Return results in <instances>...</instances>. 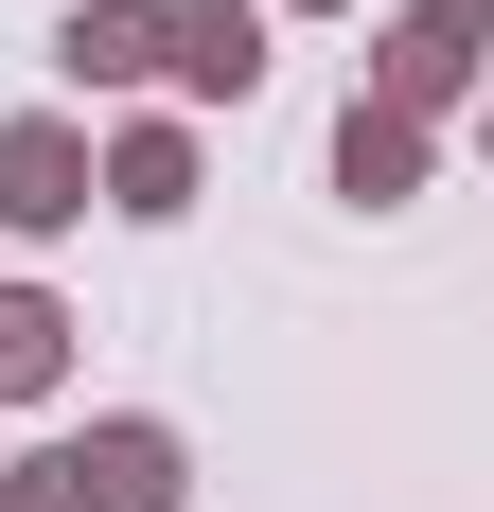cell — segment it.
<instances>
[{
  "instance_id": "obj_1",
  "label": "cell",
  "mask_w": 494,
  "mask_h": 512,
  "mask_svg": "<svg viewBox=\"0 0 494 512\" xmlns=\"http://www.w3.org/2000/svg\"><path fill=\"white\" fill-rule=\"evenodd\" d=\"M0 230H18V248L89 230V124H71V106H18V124H0Z\"/></svg>"
},
{
  "instance_id": "obj_2",
  "label": "cell",
  "mask_w": 494,
  "mask_h": 512,
  "mask_svg": "<svg viewBox=\"0 0 494 512\" xmlns=\"http://www.w3.org/2000/svg\"><path fill=\"white\" fill-rule=\"evenodd\" d=\"M159 71L195 106H247L265 89V0H159Z\"/></svg>"
},
{
  "instance_id": "obj_3",
  "label": "cell",
  "mask_w": 494,
  "mask_h": 512,
  "mask_svg": "<svg viewBox=\"0 0 494 512\" xmlns=\"http://www.w3.org/2000/svg\"><path fill=\"white\" fill-rule=\"evenodd\" d=\"M53 460H71V495H89V512H177V495H195L177 424H71Z\"/></svg>"
},
{
  "instance_id": "obj_4",
  "label": "cell",
  "mask_w": 494,
  "mask_h": 512,
  "mask_svg": "<svg viewBox=\"0 0 494 512\" xmlns=\"http://www.w3.org/2000/svg\"><path fill=\"white\" fill-rule=\"evenodd\" d=\"M353 106H389V124H442V106H477V53H459V36H424V18H389Z\"/></svg>"
},
{
  "instance_id": "obj_5",
  "label": "cell",
  "mask_w": 494,
  "mask_h": 512,
  "mask_svg": "<svg viewBox=\"0 0 494 512\" xmlns=\"http://www.w3.org/2000/svg\"><path fill=\"white\" fill-rule=\"evenodd\" d=\"M53 71H71V89H142L159 71V0H71V18H53Z\"/></svg>"
},
{
  "instance_id": "obj_6",
  "label": "cell",
  "mask_w": 494,
  "mask_h": 512,
  "mask_svg": "<svg viewBox=\"0 0 494 512\" xmlns=\"http://www.w3.org/2000/svg\"><path fill=\"white\" fill-rule=\"evenodd\" d=\"M89 195L142 212V230H159V212H195V124H124V142L89 159Z\"/></svg>"
},
{
  "instance_id": "obj_7",
  "label": "cell",
  "mask_w": 494,
  "mask_h": 512,
  "mask_svg": "<svg viewBox=\"0 0 494 512\" xmlns=\"http://www.w3.org/2000/svg\"><path fill=\"white\" fill-rule=\"evenodd\" d=\"M53 371H71V301L53 283H0V407H36Z\"/></svg>"
},
{
  "instance_id": "obj_8",
  "label": "cell",
  "mask_w": 494,
  "mask_h": 512,
  "mask_svg": "<svg viewBox=\"0 0 494 512\" xmlns=\"http://www.w3.org/2000/svg\"><path fill=\"white\" fill-rule=\"evenodd\" d=\"M336 195H424V124H389V106H336Z\"/></svg>"
},
{
  "instance_id": "obj_9",
  "label": "cell",
  "mask_w": 494,
  "mask_h": 512,
  "mask_svg": "<svg viewBox=\"0 0 494 512\" xmlns=\"http://www.w3.org/2000/svg\"><path fill=\"white\" fill-rule=\"evenodd\" d=\"M0 512H89V495H71V460H0Z\"/></svg>"
},
{
  "instance_id": "obj_10",
  "label": "cell",
  "mask_w": 494,
  "mask_h": 512,
  "mask_svg": "<svg viewBox=\"0 0 494 512\" xmlns=\"http://www.w3.org/2000/svg\"><path fill=\"white\" fill-rule=\"evenodd\" d=\"M424 36H459V53H494V0H406Z\"/></svg>"
},
{
  "instance_id": "obj_11",
  "label": "cell",
  "mask_w": 494,
  "mask_h": 512,
  "mask_svg": "<svg viewBox=\"0 0 494 512\" xmlns=\"http://www.w3.org/2000/svg\"><path fill=\"white\" fill-rule=\"evenodd\" d=\"M265 18H336V0H265Z\"/></svg>"
},
{
  "instance_id": "obj_12",
  "label": "cell",
  "mask_w": 494,
  "mask_h": 512,
  "mask_svg": "<svg viewBox=\"0 0 494 512\" xmlns=\"http://www.w3.org/2000/svg\"><path fill=\"white\" fill-rule=\"evenodd\" d=\"M477 159H494V89H477Z\"/></svg>"
}]
</instances>
